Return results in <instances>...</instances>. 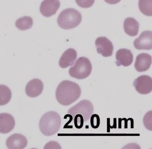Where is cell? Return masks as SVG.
<instances>
[{
	"mask_svg": "<svg viewBox=\"0 0 152 149\" xmlns=\"http://www.w3.org/2000/svg\"><path fill=\"white\" fill-rule=\"evenodd\" d=\"M91 126L93 129H97L100 124V118L98 114H92L91 118Z\"/></svg>",
	"mask_w": 152,
	"mask_h": 149,
	"instance_id": "22",
	"label": "cell"
},
{
	"mask_svg": "<svg viewBox=\"0 0 152 149\" xmlns=\"http://www.w3.org/2000/svg\"><path fill=\"white\" fill-rule=\"evenodd\" d=\"M121 0H104L105 2L110 4H116L119 3Z\"/></svg>",
	"mask_w": 152,
	"mask_h": 149,
	"instance_id": "25",
	"label": "cell"
},
{
	"mask_svg": "<svg viewBox=\"0 0 152 149\" xmlns=\"http://www.w3.org/2000/svg\"><path fill=\"white\" fill-rule=\"evenodd\" d=\"M33 24V19L29 16L23 17L17 20L15 25L20 30H27L30 29Z\"/></svg>",
	"mask_w": 152,
	"mask_h": 149,
	"instance_id": "18",
	"label": "cell"
},
{
	"mask_svg": "<svg viewBox=\"0 0 152 149\" xmlns=\"http://www.w3.org/2000/svg\"><path fill=\"white\" fill-rule=\"evenodd\" d=\"M92 65L89 59L81 57L76 60L73 66L69 69V73L71 77L78 80L87 78L91 74Z\"/></svg>",
	"mask_w": 152,
	"mask_h": 149,
	"instance_id": "4",
	"label": "cell"
},
{
	"mask_svg": "<svg viewBox=\"0 0 152 149\" xmlns=\"http://www.w3.org/2000/svg\"><path fill=\"white\" fill-rule=\"evenodd\" d=\"M82 19V15L74 8H66L60 14L57 23L62 29L68 30L77 27Z\"/></svg>",
	"mask_w": 152,
	"mask_h": 149,
	"instance_id": "3",
	"label": "cell"
},
{
	"mask_svg": "<svg viewBox=\"0 0 152 149\" xmlns=\"http://www.w3.org/2000/svg\"><path fill=\"white\" fill-rule=\"evenodd\" d=\"M94 106L89 100H83L76 105L72 107L68 110V113L74 118L76 114H80L82 115L84 122L90 119L91 116L94 113Z\"/></svg>",
	"mask_w": 152,
	"mask_h": 149,
	"instance_id": "5",
	"label": "cell"
},
{
	"mask_svg": "<svg viewBox=\"0 0 152 149\" xmlns=\"http://www.w3.org/2000/svg\"><path fill=\"white\" fill-rule=\"evenodd\" d=\"M77 54L73 48H69L64 52L59 61V64L61 68H66L74 64L77 58Z\"/></svg>",
	"mask_w": 152,
	"mask_h": 149,
	"instance_id": "15",
	"label": "cell"
},
{
	"mask_svg": "<svg viewBox=\"0 0 152 149\" xmlns=\"http://www.w3.org/2000/svg\"><path fill=\"white\" fill-rule=\"evenodd\" d=\"M60 6L59 0H44L40 5V12L44 16L50 17L55 14Z\"/></svg>",
	"mask_w": 152,
	"mask_h": 149,
	"instance_id": "9",
	"label": "cell"
},
{
	"mask_svg": "<svg viewBox=\"0 0 152 149\" xmlns=\"http://www.w3.org/2000/svg\"><path fill=\"white\" fill-rule=\"evenodd\" d=\"M152 64V57L147 53H141L136 58L134 68L139 72L148 70Z\"/></svg>",
	"mask_w": 152,
	"mask_h": 149,
	"instance_id": "14",
	"label": "cell"
},
{
	"mask_svg": "<svg viewBox=\"0 0 152 149\" xmlns=\"http://www.w3.org/2000/svg\"><path fill=\"white\" fill-rule=\"evenodd\" d=\"M95 44L98 53L101 54L104 57H108L112 55L114 47L112 42L104 37L97 38Z\"/></svg>",
	"mask_w": 152,
	"mask_h": 149,
	"instance_id": "7",
	"label": "cell"
},
{
	"mask_svg": "<svg viewBox=\"0 0 152 149\" xmlns=\"http://www.w3.org/2000/svg\"><path fill=\"white\" fill-rule=\"evenodd\" d=\"M28 140L26 137L20 134H15L8 137L6 145L8 149H22L27 147Z\"/></svg>",
	"mask_w": 152,
	"mask_h": 149,
	"instance_id": "10",
	"label": "cell"
},
{
	"mask_svg": "<svg viewBox=\"0 0 152 149\" xmlns=\"http://www.w3.org/2000/svg\"><path fill=\"white\" fill-rule=\"evenodd\" d=\"M61 124V117L55 111L46 112L42 116L39 122V129L44 135L50 136L59 130Z\"/></svg>",
	"mask_w": 152,
	"mask_h": 149,
	"instance_id": "2",
	"label": "cell"
},
{
	"mask_svg": "<svg viewBox=\"0 0 152 149\" xmlns=\"http://www.w3.org/2000/svg\"><path fill=\"white\" fill-rule=\"evenodd\" d=\"M73 119H74L75 126L76 129H82L84 123V118L82 115L80 114H76V115L74 116Z\"/></svg>",
	"mask_w": 152,
	"mask_h": 149,
	"instance_id": "23",
	"label": "cell"
},
{
	"mask_svg": "<svg viewBox=\"0 0 152 149\" xmlns=\"http://www.w3.org/2000/svg\"><path fill=\"white\" fill-rule=\"evenodd\" d=\"M15 120L14 117L8 113L0 114V133L7 134L14 128Z\"/></svg>",
	"mask_w": 152,
	"mask_h": 149,
	"instance_id": "13",
	"label": "cell"
},
{
	"mask_svg": "<svg viewBox=\"0 0 152 149\" xmlns=\"http://www.w3.org/2000/svg\"><path fill=\"white\" fill-rule=\"evenodd\" d=\"M124 28L127 34L130 37H134L138 34L139 23L135 19L129 17L124 21Z\"/></svg>",
	"mask_w": 152,
	"mask_h": 149,
	"instance_id": "16",
	"label": "cell"
},
{
	"mask_svg": "<svg viewBox=\"0 0 152 149\" xmlns=\"http://www.w3.org/2000/svg\"><path fill=\"white\" fill-rule=\"evenodd\" d=\"M44 149H61V147L57 142L51 141L46 145Z\"/></svg>",
	"mask_w": 152,
	"mask_h": 149,
	"instance_id": "24",
	"label": "cell"
},
{
	"mask_svg": "<svg viewBox=\"0 0 152 149\" xmlns=\"http://www.w3.org/2000/svg\"><path fill=\"white\" fill-rule=\"evenodd\" d=\"M75 2L80 7L87 8L93 6L95 3V0H75Z\"/></svg>",
	"mask_w": 152,
	"mask_h": 149,
	"instance_id": "21",
	"label": "cell"
},
{
	"mask_svg": "<svg viewBox=\"0 0 152 149\" xmlns=\"http://www.w3.org/2000/svg\"><path fill=\"white\" fill-rule=\"evenodd\" d=\"M80 86L72 81L65 80L60 83L56 91L58 102L62 106H69L76 102L80 97Z\"/></svg>",
	"mask_w": 152,
	"mask_h": 149,
	"instance_id": "1",
	"label": "cell"
},
{
	"mask_svg": "<svg viewBox=\"0 0 152 149\" xmlns=\"http://www.w3.org/2000/svg\"><path fill=\"white\" fill-rule=\"evenodd\" d=\"M133 54L129 50L121 48L117 51L116 54V64L118 66H129L133 62Z\"/></svg>",
	"mask_w": 152,
	"mask_h": 149,
	"instance_id": "12",
	"label": "cell"
},
{
	"mask_svg": "<svg viewBox=\"0 0 152 149\" xmlns=\"http://www.w3.org/2000/svg\"><path fill=\"white\" fill-rule=\"evenodd\" d=\"M152 111H148L143 118L144 126L149 131H152Z\"/></svg>",
	"mask_w": 152,
	"mask_h": 149,
	"instance_id": "20",
	"label": "cell"
},
{
	"mask_svg": "<svg viewBox=\"0 0 152 149\" xmlns=\"http://www.w3.org/2000/svg\"><path fill=\"white\" fill-rule=\"evenodd\" d=\"M134 86L139 93L145 95L150 93L152 90V79L148 75H141L134 81Z\"/></svg>",
	"mask_w": 152,
	"mask_h": 149,
	"instance_id": "6",
	"label": "cell"
},
{
	"mask_svg": "<svg viewBox=\"0 0 152 149\" xmlns=\"http://www.w3.org/2000/svg\"><path fill=\"white\" fill-rule=\"evenodd\" d=\"M43 83L40 80L34 79L28 83L25 91L26 93L30 97L35 98L41 94L43 91Z\"/></svg>",
	"mask_w": 152,
	"mask_h": 149,
	"instance_id": "11",
	"label": "cell"
},
{
	"mask_svg": "<svg viewBox=\"0 0 152 149\" xmlns=\"http://www.w3.org/2000/svg\"><path fill=\"white\" fill-rule=\"evenodd\" d=\"M152 0H139V7L143 14L148 16H152Z\"/></svg>",
	"mask_w": 152,
	"mask_h": 149,
	"instance_id": "19",
	"label": "cell"
},
{
	"mask_svg": "<svg viewBox=\"0 0 152 149\" xmlns=\"http://www.w3.org/2000/svg\"><path fill=\"white\" fill-rule=\"evenodd\" d=\"M134 47L138 50H151L152 48V32L143 31L134 42Z\"/></svg>",
	"mask_w": 152,
	"mask_h": 149,
	"instance_id": "8",
	"label": "cell"
},
{
	"mask_svg": "<svg viewBox=\"0 0 152 149\" xmlns=\"http://www.w3.org/2000/svg\"><path fill=\"white\" fill-rule=\"evenodd\" d=\"M12 91L7 86L0 85V106H4L10 102L12 98Z\"/></svg>",
	"mask_w": 152,
	"mask_h": 149,
	"instance_id": "17",
	"label": "cell"
}]
</instances>
